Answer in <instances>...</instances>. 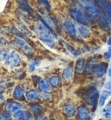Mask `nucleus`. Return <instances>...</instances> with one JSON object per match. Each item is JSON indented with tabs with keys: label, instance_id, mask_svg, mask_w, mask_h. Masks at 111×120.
Segmentation results:
<instances>
[{
	"label": "nucleus",
	"instance_id": "a878e982",
	"mask_svg": "<svg viewBox=\"0 0 111 120\" xmlns=\"http://www.w3.org/2000/svg\"><path fill=\"white\" fill-rule=\"evenodd\" d=\"M12 31H13V33H14L16 36H17V38H19L24 39V40H26V39H27V37L25 36L23 32H21L19 30H18L16 27L12 28Z\"/></svg>",
	"mask_w": 111,
	"mask_h": 120
},
{
	"label": "nucleus",
	"instance_id": "dca6fc26",
	"mask_svg": "<svg viewBox=\"0 0 111 120\" xmlns=\"http://www.w3.org/2000/svg\"><path fill=\"white\" fill-rule=\"evenodd\" d=\"M39 90L42 91V92H49L51 89V85L49 83L48 80L46 79H41L40 82H39L38 85H37Z\"/></svg>",
	"mask_w": 111,
	"mask_h": 120
},
{
	"label": "nucleus",
	"instance_id": "f8f14e48",
	"mask_svg": "<svg viewBox=\"0 0 111 120\" xmlns=\"http://www.w3.org/2000/svg\"><path fill=\"white\" fill-rule=\"evenodd\" d=\"M77 117L80 120H87L90 117V110L85 106V105H81L79 106L76 110Z\"/></svg>",
	"mask_w": 111,
	"mask_h": 120
},
{
	"label": "nucleus",
	"instance_id": "9d476101",
	"mask_svg": "<svg viewBox=\"0 0 111 120\" xmlns=\"http://www.w3.org/2000/svg\"><path fill=\"white\" fill-rule=\"evenodd\" d=\"M13 44L16 46H18V48L21 49L22 51H25V52H30V51H31V47L28 45L27 43H26V41L24 40V39H21L19 38H16L13 40Z\"/></svg>",
	"mask_w": 111,
	"mask_h": 120
},
{
	"label": "nucleus",
	"instance_id": "2f4dec72",
	"mask_svg": "<svg viewBox=\"0 0 111 120\" xmlns=\"http://www.w3.org/2000/svg\"><path fill=\"white\" fill-rule=\"evenodd\" d=\"M39 4H41V5H43V7H45L47 10H50V5L48 1H45V0H42V1H38Z\"/></svg>",
	"mask_w": 111,
	"mask_h": 120
},
{
	"label": "nucleus",
	"instance_id": "4468645a",
	"mask_svg": "<svg viewBox=\"0 0 111 120\" xmlns=\"http://www.w3.org/2000/svg\"><path fill=\"white\" fill-rule=\"evenodd\" d=\"M13 98L18 101H24L25 100V95H24V87L21 85H18L14 89L13 91Z\"/></svg>",
	"mask_w": 111,
	"mask_h": 120
},
{
	"label": "nucleus",
	"instance_id": "cd10ccee",
	"mask_svg": "<svg viewBox=\"0 0 111 120\" xmlns=\"http://www.w3.org/2000/svg\"><path fill=\"white\" fill-rule=\"evenodd\" d=\"M19 3L21 4L20 6H21V9L25 12H29V13H31V9L30 8V6L26 2H24V1H21V2H19Z\"/></svg>",
	"mask_w": 111,
	"mask_h": 120
},
{
	"label": "nucleus",
	"instance_id": "f3484780",
	"mask_svg": "<svg viewBox=\"0 0 111 120\" xmlns=\"http://www.w3.org/2000/svg\"><path fill=\"white\" fill-rule=\"evenodd\" d=\"M86 69V62L85 59L82 57H80L76 60L75 63V71L77 72L78 74H82L84 71V70Z\"/></svg>",
	"mask_w": 111,
	"mask_h": 120
},
{
	"label": "nucleus",
	"instance_id": "7ed1b4c3",
	"mask_svg": "<svg viewBox=\"0 0 111 120\" xmlns=\"http://www.w3.org/2000/svg\"><path fill=\"white\" fill-rule=\"evenodd\" d=\"M78 5L81 8L85 10V11L88 15L91 16V17H96L99 15V13L101 11L99 9L97 8L96 4L92 1H79L78 2Z\"/></svg>",
	"mask_w": 111,
	"mask_h": 120
},
{
	"label": "nucleus",
	"instance_id": "20e7f679",
	"mask_svg": "<svg viewBox=\"0 0 111 120\" xmlns=\"http://www.w3.org/2000/svg\"><path fill=\"white\" fill-rule=\"evenodd\" d=\"M99 91L96 87H90L87 90V91L84 94V99L87 104H89L91 106H96L97 102L99 101L100 96Z\"/></svg>",
	"mask_w": 111,
	"mask_h": 120
},
{
	"label": "nucleus",
	"instance_id": "aec40b11",
	"mask_svg": "<svg viewBox=\"0 0 111 120\" xmlns=\"http://www.w3.org/2000/svg\"><path fill=\"white\" fill-rule=\"evenodd\" d=\"M49 83L50 84L51 86H53V87H57L61 83V78L58 77V76H51L48 79Z\"/></svg>",
	"mask_w": 111,
	"mask_h": 120
},
{
	"label": "nucleus",
	"instance_id": "e433bc0d",
	"mask_svg": "<svg viewBox=\"0 0 111 120\" xmlns=\"http://www.w3.org/2000/svg\"><path fill=\"white\" fill-rule=\"evenodd\" d=\"M108 77H111V68L108 70Z\"/></svg>",
	"mask_w": 111,
	"mask_h": 120
},
{
	"label": "nucleus",
	"instance_id": "2eb2a0df",
	"mask_svg": "<svg viewBox=\"0 0 111 120\" xmlns=\"http://www.w3.org/2000/svg\"><path fill=\"white\" fill-rule=\"evenodd\" d=\"M77 31L79 35L82 38H89L90 37V30L87 25H83V24H78L77 26Z\"/></svg>",
	"mask_w": 111,
	"mask_h": 120
},
{
	"label": "nucleus",
	"instance_id": "bb28decb",
	"mask_svg": "<svg viewBox=\"0 0 111 120\" xmlns=\"http://www.w3.org/2000/svg\"><path fill=\"white\" fill-rule=\"evenodd\" d=\"M11 115L8 111H2L0 112V120H11Z\"/></svg>",
	"mask_w": 111,
	"mask_h": 120
},
{
	"label": "nucleus",
	"instance_id": "f257e3e1",
	"mask_svg": "<svg viewBox=\"0 0 111 120\" xmlns=\"http://www.w3.org/2000/svg\"><path fill=\"white\" fill-rule=\"evenodd\" d=\"M34 31L36 33V35L37 36L41 41L43 44L51 47V48H55L56 47V42H55L54 38H53V35L50 30L45 27L43 24H36L34 27Z\"/></svg>",
	"mask_w": 111,
	"mask_h": 120
},
{
	"label": "nucleus",
	"instance_id": "9b49d317",
	"mask_svg": "<svg viewBox=\"0 0 111 120\" xmlns=\"http://www.w3.org/2000/svg\"><path fill=\"white\" fill-rule=\"evenodd\" d=\"M97 4H99V5L102 7L103 13L108 19L109 23H111V4L107 1H97Z\"/></svg>",
	"mask_w": 111,
	"mask_h": 120
},
{
	"label": "nucleus",
	"instance_id": "393cba45",
	"mask_svg": "<svg viewBox=\"0 0 111 120\" xmlns=\"http://www.w3.org/2000/svg\"><path fill=\"white\" fill-rule=\"evenodd\" d=\"M63 44H64V45H65V47H66L67 49H68V51L71 53V54H73L74 56H79V55L81 54V52L79 51H76V50H75V49L73 48L72 46L70 45H69L68 43H65L63 42Z\"/></svg>",
	"mask_w": 111,
	"mask_h": 120
},
{
	"label": "nucleus",
	"instance_id": "b1692460",
	"mask_svg": "<svg viewBox=\"0 0 111 120\" xmlns=\"http://www.w3.org/2000/svg\"><path fill=\"white\" fill-rule=\"evenodd\" d=\"M40 64H41V61L39 59H34L30 64V65H29V71H30V72H33L36 69V67L40 65Z\"/></svg>",
	"mask_w": 111,
	"mask_h": 120
},
{
	"label": "nucleus",
	"instance_id": "ea45409f",
	"mask_svg": "<svg viewBox=\"0 0 111 120\" xmlns=\"http://www.w3.org/2000/svg\"><path fill=\"white\" fill-rule=\"evenodd\" d=\"M110 66H111V65H110ZM110 68H111V67H110Z\"/></svg>",
	"mask_w": 111,
	"mask_h": 120
},
{
	"label": "nucleus",
	"instance_id": "4c0bfd02",
	"mask_svg": "<svg viewBox=\"0 0 111 120\" xmlns=\"http://www.w3.org/2000/svg\"><path fill=\"white\" fill-rule=\"evenodd\" d=\"M108 45L111 46V37L109 38H108Z\"/></svg>",
	"mask_w": 111,
	"mask_h": 120
},
{
	"label": "nucleus",
	"instance_id": "39448f33",
	"mask_svg": "<svg viewBox=\"0 0 111 120\" xmlns=\"http://www.w3.org/2000/svg\"><path fill=\"white\" fill-rule=\"evenodd\" d=\"M7 65L11 66V67H16L18 66L21 63V58L20 56L16 52V51H11L10 53V56L8 57V59L5 61Z\"/></svg>",
	"mask_w": 111,
	"mask_h": 120
},
{
	"label": "nucleus",
	"instance_id": "6e6552de",
	"mask_svg": "<svg viewBox=\"0 0 111 120\" xmlns=\"http://www.w3.org/2000/svg\"><path fill=\"white\" fill-rule=\"evenodd\" d=\"M63 26L69 36L72 37V38H75L76 33H77V29L75 28V26L74 25L72 22L69 21V20H65L63 23Z\"/></svg>",
	"mask_w": 111,
	"mask_h": 120
},
{
	"label": "nucleus",
	"instance_id": "5701e85b",
	"mask_svg": "<svg viewBox=\"0 0 111 120\" xmlns=\"http://www.w3.org/2000/svg\"><path fill=\"white\" fill-rule=\"evenodd\" d=\"M30 109L34 114H39V113H41L43 111V108L41 105H37V104H35V105H30Z\"/></svg>",
	"mask_w": 111,
	"mask_h": 120
},
{
	"label": "nucleus",
	"instance_id": "7c9ffc66",
	"mask_svg": "<svg viewBox=\"0 0 111 120\" xmlns=\"http://www.w3.org/2000/svg\"><path fill=\"white\" fill-rule=\"evenodd\" d=\"M24 120H34L33 115L31 114L30 111H25V114H24Z\"/></svg>",
	"mask_w": 111,
	"mask_h": 120
},
{
	"label": "nucleus",
	"instance_id": "423d86ee",
	"mask_svg": "<svg viewBox=\"0 0 111 120\" xmlns=\"http://www.w3.org/2000/svg\"><path fill=\"white\" fill-rule=\"evenodd\" d=\"M107 71H108V64L106 63L96 64L93 68V74L96 77L101 78L107 72Z\"/></svg>",
	"mask_w": 111,
	"mask_h": 120
},
{
	"label": "nucleus",
	"instance_id": "0eeeda50",
	"mask_svg": "<svg viewBox=\"0 0 111 120\" xmlns=\"http://www.w3.org/2000/svg\"><path fill=\"white\" fill-rule=\"evenodd\" d=\"M97 21H98L100 27L103 30L108 31L110 30V23L103 12H100L99 15L97 16Z\"/></svg>",
	"mask_w": 111,
	"mask_h": 120
},
{
	"label": "nucleus",
	"instance_id": "58836bf2",
	"mask_svg": "<svg viewBox=\"0 0 111 120\" xmlns=\"http://www.w3.org/2000/svg\"><path fill=\"white\" fill-rule=\"evenodd\" d=\"M69 120H73V119H69Z\"/></svg>",
	"mask_w": 111,
	"mask_h": 120
},
{
	"label": "nucleus",
	"instance_id": "412c9836",
	"mask_svg": "<svg viewBox=\"0 0 111 120\" xmlns=\"http://www.w3.org/2000/svg\"><path fill=\"white\" fill-rule=\"evenodd\" d=\"M72 74H73V71H72V69H71L70 67L65 68L63 71V79H65V80H69L70 78H72Z\"/></svg>",
	"mask_w": 111,
	"mask_h": 120
},
{
	"label": "nucleus",
	"instance_id": "c756f323",
	"mask_svg": "<svg viewBox=\"0 0 111 120\" xmlns=\"http://www.w3.org/2000/svg\"><path fill=\"white\" fill-rule=\"evenodd\" d=\"M24 114H25V111L21 110V111H18L17 113L14 114V118L17 120H24Z\"/></svg>",
	"mask_w": 111,
	"mask_h": 120
},
{
	"label": "nucleus",
	"instance_id": "ddd939ff",
	"mask_svg": "<svg viewBox=\"0 0 111 120\" xmlns=\"http://www.w3.org/2000/svg\"><path fill=\"white\" fill-rule=\"evenodd\" d=\"M22 106L20 104H18L17 102H9L7 103L5 105V111L10 112V113H13L15 114L18 111H21Z\"/></svg>",
	"mask_w": 111,
	"mask_h": 120
},
{
	"label": "nucleus",
	"instance_id": "4be33fe9",
	"mask_svg": "<svg viewBox=\"0 0 111 120\" xmlns=\"http://www.w3.org/2000/svg\"><path fill=\"white\" fill-rule=\"evenodd\" d=\"M102 114L106 118H111V102L102 109Z\"/></svg>",
	"mask_w": 111,
	"mask_h": 120
},
{
	"label": "nucleus",
	"instance_id": "72a5a7b5",
	"mask_svg": "<svg viewBox=\"0 0 111 120\" xmlns=\"http://www.w3.org/2000/svg\"><path fill=\"white\" fill-rule=\"evenodd\" d=\"M104 88H105V90L108 91V92H111V81H108L104 85Z\"/></svg>",
	"mask_w": 111,
	"mask_h": 120
},
{
	"label": "nucleus",
	"instance_id": "473e14b6",
	"mask_svg": "<svg viewBox=\"0 0 111 120\" xmlns=\"http://www.w3.org/2000/svg\"><path fill=\"white\" fill-rule=\"evenodd\" d=\"M50 93L49 92H44L43 94L42 95H40V98L42 99V100H49V99L50 98Z\"/></svg>",
	"mask_w": 111,
	"mask_h": 120
},
{
	"label": "nucleus",
	"instance_id": "f704fd0d",
	"mask_svg": "<svg viewBox=\"0 0 111 120\" xmlns=\"http://www.w3.org/2000/svg\"><path fill=\"white\" fill-rule=\"evenodd\" d=\"M104 57H106V58H110L111 57V48L108 50V51H106L105 53H104Z\"/></svg>",
	"mask_w": 111,
	"mask_h": 120
},
{
	"label": "nucleus",
	"instance_id": "f03ea898",
	"mask_svg": "<svg viewBox=\"0 0 111 120\" xmlns=\"http://www.w3.org/2000/svg\"><path fill=\"white\" fill-rule=\"evenodd\" d=\"M70 16L72 17L75 21L78 22V24L87 25L90 23V18L88 17V14L84 12L81 8L79 7H73L69 10Z\"/></svg>",
	"mask_w": 111,
	"mask_h": 120
},
{
	"label": "nucleus",
	"instance_id": "c9c22d12",
	"mask_svg": "<svg viewBox=\"0 0 111 120\" xmlns=\"http://www.w3.org/2000/svg\"><path fill=\"white\" fill-rule=\"evenodd\" d=\"M36 120H48L46 117H43V116H39V117H36Z\"/></svg>",
	"mask_w": 111,
	"mask_h": 120
},
{
	"label": "nucleus",
	"instance_id": "6ab92c4d",
	"mask_svg": "<svg viewBox=\"0 0 111 120\" xmlns=\"http://www.w3.org/2000/svg\"><path fill=\"white\" fill-rule=\"evenodd\" d=\"M109 94H110V92H108V91H107V90H103V91L101 93L100 98H99V101H98V105H99L101 107H102L103 105H105L106 100L108 99Z\"/></svg>",
	"mask_w": 111,
	"mask_h": 120
},
{
	"label": "nucleus",
	"instance_id": "c85d7f7f",
	"mask_svg": "<svg viewBox=\"0 0 111 120\" xmlns=\"http://www.w3.org/2000/svg\"><path fill=\"white\" fill-rule=\"evenodd\" d=\"M9 56L10 54L7 51H5V50H0V60L6 61V60L8 59Z\"/></svg>",
	"mask_w": 111,
	"mask_h": 120
},
{
	"label": "nucleus",
	"instance_id": "1a4fd4ad",
	"mask_svg": "<svg viewBox=\"0 0 111 120\" xmlns=\"http://www.w3.org/2000/svg\"><path fill=\"white\" fill-rule=\"evenodd\" d=\"M77 109L75 108V106L71 103H66L65 105H63V112L68 117H72L75 116Z\"/></svg>",
	"mask_w": 111,
	"mask_h": 120
},
{
	"label": "nucleus",
	"instance_id": "a211bd4d",
	"mask_svg": "<svg viewBox=\"0 0 111 120\" xmlns=\"http://www.w3.org/2000/svg\"><path fill=\"white\" fill-rule=\"evenodd\" d=\"M25 98L29 101H36V100H38L40 98V94H39V92L36 90L32 89V90H30L29 91L26 92Z\"/></svg>",
	"mask_w": 111,
	"mask_h": 120
}]
</instances>
